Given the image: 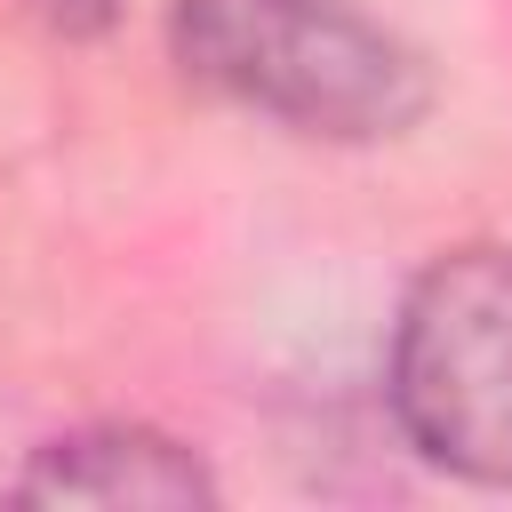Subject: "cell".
<instances>
[{
	"instance_id": "1",
	"label": "cell",
	"mask_w": 512,
	"mask_h": 512,
	"mask_svg": "<svg viewBox=\"0 0 512 512\" xmlns=\"http://www.w3.org/2000/svg\"><path fill=\"white\" fill-rule=\"evenodd\" d=\"M176 64L320 144H392L432 112V64L352 0H176Z\"/></svg>"
},
{
	"instance_id": "2",
	"label": "cell",
	"mask_w": 512,
	"mask_h": 512,
	"mask_svg": "<svg viewBox=\"0 0 512 512\" xmlns=\"http://www.w3.org/2000/svg\"><path fill=\"white\" fill-rule=\"evenodd\" d=\"M392 416L408 448L472 488H512V248H440L392 320Z\"/></svg>"
},
{
	"instance_id": "3",
	"label": "cell",
	"mask_w": 512,
	"mask_h": 512,
	"mask_svg": "<svg viewBox=\"0 0 512 512\" xmlns=\"http://www.w3.org/2000/svg\"><path fill=\"white\" fill-rule=\"evenodd\" d=\"M16 504H96V512H208L216 472L160 424H80L16 472Z\"/></svg>"
},
{
	"instance_id": "4",
	"label": "cell",
	"mask_w": 512,
	"mask_h": 512,
	"mask_svg": "<svg viewBox=\"0 0 512 512\" xmlns=\"http://www.w3.org/2000/svg\"><path fill=\"white\" fill-rule=\"evenodd\" d=\"M40 16H56L64 32H104L112 16H120V0H32Z\"/></svg>"
}]
</instances>
